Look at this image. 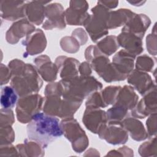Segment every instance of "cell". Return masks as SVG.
Listing matches in <instances>:
<instances>
[{"mask_svg":"<svg viewBox=\"0 0 157 157\" xmlns=\"http://www.w3.org/2000/svg\"><path fill=\"white\" fill-rule=\"evenodd\" d=\"M7 66L12 74L10 85L19 97L37 93L40 91L43 81L35 66L15 58L11 60Z\"/></svg>","mask_w":157,"mask_h":157,"instance_id":"cell-1","label":"cell"},{"mask_svg":"<svg viewBox=\"0 0 157 157\" xmlns=\"http://www.w3.org/2000/svg\"><path fill=\"white\" fill-rule=\"evenodd\" d=\"M26 132L29 140L44 148L63 135L59 118L44 112H39L33 117L27 124Z\"/></svg>","mask_w":157,"mask_h":157,"instance_id":"cell-2","label":"cell"},{"mask_svg":"<svg viewBox=\"0 0 157 157\" xmlns=\"http://www.w3.org/2000/svg\"><path fill=\"white\" fill-rule=\"evenodd\" d=\"M59 82L63 98L76 101L83 102L91 93L102 88V83L91 75H78L71 78L61 79Z\"/></svg>","mask_w":157,"mask_h":157,"instance_id":"cell-3","label":"cell"},{"mask_svg":"<svg viewBox=\"0 0 157 157\" xmlns=\"http://www.w3.org/2000/svg\"><path fill=\"white\" fill-rule=\"evenodd\" d=\"M85 58L91 69L105 82L122 81L127 78L117 71L108 56L104 55L96 45H90L86 48Z\"/></svg>","mask_w":157,"mask_h":157,"instance_id":"cell-4","label":"cell"},{"mask_svg":"<svg viewBox=\"0 0 157 157\" xmlns=\"http://www.w3.org/2000/svg\"><path fill=\"white\" fill-rule=\"evenodd\" d=\"M91 11L92 14L90 15L84 27L91 41L98 42L109 34L107 26L110 10L97 2V5L93 7Z\"/></svg>","mask_w":157,"mask_h":157,"instance_id":"cell-5","label":"cell"},{"mask_svg":"<svg viewBox=\"0 0 157 157\" xmlns=\"http://www.w3.org/2000/svg\"><path fill=\"white\" fill-rule=\"evenodd\" d=\"M63 134L71 143L72 148L77 153H81L89 145V139L85 131L74 117L62 119L60 121Z\"/></svg>","mask_w":157,"mask_h":157,"instance_id":"cell-6","label":"cell"},{"mask_svg":"<svg viewBox=\"0 0 157 157\" xmlns=\"http://www.w3.org/2000/svg\"><path fill=\"white\" fill-rule=\"evenodd\" d=\"M44 98L38 93L20 97L16 104V117L23 124L28 123L33 117L42 110Z\"/></svg>","mask_w":157,"mask_h":157,"instance_id":"cell-7","label":"cell"},{"mask_svg":"<svg viewBox=\"0 0 157 157\" xmlns=\"http://www.w3.org/2000/svg\"><path fill=\"white\" fill-rule=\"evenodd\" d=\"M86 1H70L65 10L66 24L71 26H84L90 17L87 12L89 6Z\"/></svg>","mask_w":157,"mask_h":157,"instance_id":"cell-8","label":"cell"},{"mask_svg":"<svg viewBox=\"0 0 157 157\" xmlns=\"http://www.w3.org/2000/svg\"><path fill=\"white\" fill-rule=\"evenodd\" d=\"M45 18L42 28L45 30H52L53 28L63 29L66 28L65 10L60 3H49L45 7Z\"/></svg>","mask_w":157,"mask_h":157,"instance_id":"cell-9","label":"cell"},{"mask_svg":"<svg viewBox=\"0 0 157 157\" xmlns=\"http://www.w3.org/2000/svg\"><path fill=\"white\" fill-rule=\"evenodd\" d=\"M156 86L143 95L136 106L130 111L132 117L143 119L150 115L156 113Z\"/></svg>","mask_w":157,"mask_h":157,"instance_id":"cell-10","label":"cell"},{"mask_svg":"<svg viewBox=\"0 0 157 157\" xmlns=\"http://www.w3.org/2000/svg\"><path fill=\"white\" fill-rule=\"evenodd\" d=\"M82 122L88 130L98 134L99 129L108 123L107 113L101 108L86 107Z\"/></svg>","mask_w":157,"mask_h":157,"instance_id":"cell-11","label":"cell"},{"mask_svg":"<svg viewBox=\"0 0 157 157\" xmlns=\"http://www.w3.org/2000/svg\"><path fill=\"white\" fill-rule=\"evenodd\" d=\"M26 2L23 1L1 0V17L7 21H16L25 18Z\"/></svg>","mask_w":157,"mask_h":157,"instance_id":"cell-12","label":"cell"},{"mask_svg":"<svg viewBox=\"0 0 157 157\" xmlns=\"http://www.w3.org/2000/svg\"><path fill=\"white\" fill-rule=\"evenodd\" d=\"M101 139L112 145H121L128 140V133L120 124H107L98 132Z\"/></svg>","mask_w":157,"mask_h":157,"instance_id":"cell-13","label":"cell"},{"mask_svg":"<svg viewBox=\"0 0 157 157\" xmlns=\"http://www.w3.org/2000/svg\"><path fill=\"white\" fill-rule=\"evenodd\" d=\"M21 43L26 48L23 57H27L42 53L47 47V41L43 31L36 29L34 32L26 36Z\"/></svg>","mask_w":157,"mask_h":157,"instance_id":"cell-14","label":"cell"},{"mask_svg":"<svg viewBox=\"0 0 157 157\" xmlns=\"http://www.w3.org/2000/svg\"><path fill=\"white\" fill-rule=\"evenodd\" d=\"M34 25L26 18L15 21L6 33V39L12 45L17 44L20 39L26 37L36 31Z\"/></svg>","mask_w":157,"mask_h":157,"instance_id":"cell-15","label":"cell"},{"mask_svg":"<svg viewBox=\"0 0 157 157\" xmlns=\"http://www.w3.org/2000/svg\"><path fill=\"white\" fill-rule=\"evenodd\" d=\"M126 78L128 83L142 96L156 86L155 82L147 72L136 69H134Z\"/></svg>","mask_w":157,"mask_h":157,"instance_id":"cell-16","label":"cell"},{"mask_svg":"<svg viewBox=\"0 0 157 157\" xmlns=\"http://www.w3.org/2000/svg\"><path fill=\"white\" fill-rule=\"evenodd\" d=\"M33 62L37 72L44 81L50 83L56 80L58 69L49 56L45 55H40L36 58Z\"/></svg>","mask_w":157,"mask_h":157,"instance_id":"cell-17","label":"cell"},{"mask_svg":"<svg viewBox=\"0 0 157 157\" xmlns=\"http://www.w3.org/2000/svg\"><path fill=\"white\" fill-rule=\"evenodd\" d=\"M117 38L120 47L133 56L136 57L143 52V39L137 35L127 31H121Z\"/></svg>","mask_w":157,"mask_h":157,"instance_id":"cell-18","label":"cell"},{"mask_svg":"<svg viewBox=\"0 0 157 157\" xmlns=\"http://www.w3.org/2000/svg\"><path fill=\"white\" fill-rule=\"evenodd\" d=\"M50 1H32L26 2L25 18L33 25H40L45 18V7Z\"/></svg>","mask_w":157,"mask_h":157,"instance_id":"cell-19","label":"cell"},{"mask_svg":"<svg viewBox=\"0 0 157 157\" xmlns=\"http://www.w3.org/2000/svg\"><path fill=\"white\" fill-rule=\"evenodd\" d=\"M55 63L58 69V73L61 79H68L77 77L79 74L80 62L74 58L66 56H59Z\"/></svg>","mask_w":157,"mask_h":157,"instance_id":"cell-20","label":"cell"},{"mask_svg":"<svg viewBox=\"0 0 157 157\" xmlns=\"http://www.w3.org/2000/svg\"><path fill=\"white\" fill-rule=\"evenodd\" d=\"M151 24L150 18L144 13L135 15L123 26L121 31H127L143 39L146 31Z\"/></svg>","mask_w":157,"mask_h":157,"instance_id":"cell-21","label":"cell"},{"mask_svg":"<svg viewBox=\"0 0 157 157\" xmlns=\"http://www.w3.org/2000/svg\"><path fill=\"white\" fill-rule=\"evenodd\" d=\"M139 96L131 85H124L120 90L115 103L112 105L131 111L137 104Z\"/></svg>","mask_w":157,"mask_h":157,"instance_id":"cell-22","label":"cell"},{"mask_svg":"<svg viewBox=\"0 0 157 157\" xmlns=\"http://www.w3.org/2000/svg\"><path fill=\"white\" fill-rule=\"evenodd\" d=\"M136 58V56L122 49L115 54L112 63L120 74L127 77L134 70Z\"/></svg>","mask_w":157,"mask_h":157,"instance_id":"cell-23","label":"cell"},{"mask_svg":"<svg viewBox=\"0 0 157 157\" xmlns=\"http://www.w3.org/2000/svg\"><path fill=\"white\" fill-rule=\"evenodd\" d=\"M120 125L126 130L131 139L136 141H142L148 138L144 124L135 117H127L122 121Z\"/></svg>","mask_w":157,"mask_h":157,"instance_id":"cell-24","label":"cell"},{"mask_svg":"<svg viewBox=\"0 0 157 157\" xmlns=\"http://www.w3.org/2000/svg\"><path fill=\"white\" fill-rule=\"evenodd\" d=\"M135 15V13L128 9H119L110 10L107 22V29H115L125 24Z\"/></svg>","mask_w":157,"mask_h":157,"instance_id":"cell-25","label":"cell"},{"mask_svg":"<svg viewBox=\"0 0 157 157\" xmlns=\"http://www.w3.org/2000/svg\"><path fill=\"white\" fill-rule=\"evenodd\" d=\"M18 156H43L45 155L44 148L39 144L26 139L23 144L16 145Z\"/></svg>","mask_w":157,"mask_h":157,"instance_id":"cell-26","label":"cell"},{"mask_svg":"<svg viewBox=\"0 0 157 157\" xmlns=\"http://www.w3.org/2000/svg\"><path fill=\"white\" fill-rule=\"evenodd\" d=\"M17 92L11 86H4L1 90L0 103L1 108L12 109L17 104L18 101Z\"/></svg>","mask_w":157,"mask_h":157,"instance_id":"cell-27","label":"cell"},{"mask_svg":"<svg viewBox=\"0 0 157 157\" xmlns=\"http://www.w3.org/2000/svg\"><path fill=\"white\" fill-rule=\"evenodd\" d=\"M96 46L105 56L113 54L120 47L116 36L109 35L102 38L97 42Z\"/></svg>","mask_w":157,"mask_h":157,"instance_id":"cell-28","label":"cell"},{"mask_svg":"<svg viewBox=\"0 0 157 157\" xmlns=\"http://www.w3.org/2000/svg\"><path fill=\"white\" fill-rule=\"evenodd\" d=\"M108 124H120L122 121L129 115L128 110L113 106L109 109L107 111Z\"/></svg>","mask_w":157,"mask_h":157,"instance_id":"cell-29","label":"cell"},{"mask_svg":"<svg viewBox=\"0 0 157 157\" xmlns=\"http://www.w3.org/2000/svg\"><path fill=\"white\" fill-rule=\"evenodd\" d=\"M156 64V58H153L147 55H143L137 58L135 64L136 70L148 72H152Z\"/></svg>","mask_w":157,"mask_h":157,"instance_id":"cell-30","label":"cell"},{"mask_svg":"<svg viewBox=\"0 0 157 157\" xmlns=\"http://www.w3.org/2000/svg\"><path fill=\"white\" fill-rule=\"evenodd\" d=\"M121 86H108L101 91V94L103 101L107 106L113 105L117 99V95Z\"/></svg>","mask_w":157,"mask_h":157,"instance_id":"cell-31","label":"cell"},{"mask_svg":"<svg viewBox=\"0 0 157 157\" xmlns=\"http://www.w3.org/2000/svg\"><path fill=\"white\" fill-rule=\"evenodd\" d=\"M150 139L143 144H142L139 148L138 151L142 156H156V137H150Z\"/></svg>","mask_w":157,"mask_h":157,"instance_id":"cell-32","label":"cell"},{"mask_svg":"<svg viewBox=\"0 0 157 157\" xmlns=\"http://www.w3.org/2000/svg\"><path fill=\"white\" fill-rule=\"evenodd\" d=\"M59 44L63 51L70 53L77 52L80 46L78 42L72 36L63 37L61 39Z\"/></svg>","mask_w":157,"mask_h":157,"instance_id":"cell-33","label":"cell"},{"mask_svg":"<svg viewBox=\"0 0 157 157\" xmlns=\"http://www.w3.org/2000/svg\"><path fill=\"white\" fill-rule=\"evenodd\" d=\"M100 91L93 92L87 98L85 102V107L97 108H105L107 107L103 101Z\"/></svg>","mask_w":157,"mask_h":157,"instance_id":"cell-34","label":"cell"},{"mask_svg":"<svg viewBox=\"0 0 157 157\" xmlns=\"http://www.w3.org/2000/svg\"><path fill=\"white\" fill-rule=\"evenodd\" d=\"M15 140V132L12 126L0 127L1 145L12 144Z\"/></svg>","mask_w":157,"mask_h":157,"instance_id":"cell-35","label":"cell"},{"mask_svg":"<svg viewBox=\"0 0 157 157\" xmlns=\"http://www.w3.org/2000/svg\"><path fill=\"white\" fill-rule=\"evenodd\" d=\"M15 123V115L12 109H1L0 127L12 126Z\"/></svg>","mask_w":157,"mask_h":157,"instance_id":"cell-36","label":"cell"},{"mask_svg":"<svg viewBox=\"0 0 157 157\" xmlns=\"http://www.w3.org/2000/svg\"><path fill=\"white\" fill-rule=\"evenodd\" d=\"M148 117L146 121V131L148 137H151L155 136L156 134V113H152Z\"/></svg>","mask_w":157,"mask_h":157,"instance_id":"cell-37","label":"cell"},{"mask_svg":"<svg viewBox=\"0 0 157 157\" xmlns=\"http://www.w3.org/2000/svg\"><path fill=\"white\" fill-rule=\"evenodd\" d=\"M146 47L148 52L153 56L156 55V33L149 34L146 37Z\"/></svg>","mask_w":157,"mask_h":157,"instance_id":"cell-38","label":"cell"},{"mask_svg":"<svg viewBox=\"0 0 157 157\" xmlns=\"http://www.w3.org/2000/svg\"><path fill=\"white\" fill-rule=\"evenodd\" d=\"M0 156H18L16 146H13L12 144L1 145Z\"/></svg>","mask_w":157,"mask_h":157,"instance_id":"cell-39","label":"cell"},{"mask_svg":"<svg viewBox=\"0 0 157 157\" xmlns=\"http://www.w3.org/2000/svg\"><path fill=\"white\" fill-rule=\"evenodd\" d=\"M1 69H0V75H1V85L7 84L12 78V74L10 69L8 66H6L3 63H1Z\"/></svg>","mask_w":157,"mask_h":157,"instance_id":"cell-40","label":"cell"},{"mask_svg":"<svg viewBox=\"0 0 157 157\" xmlns=\"http://www.w3.org/2000/svg\"><path fill=\"white\" fill-rule=\"evenodd\" d=\"M72 36L78 42L80 45H85L88 40L86 33L81 28H77L73 31L72 33Z\"/></svg>","mask_w":157,"mask_h":157,"instance_id":"cell-41","label":"cell"},{"mask_svg":"<svg viewBox=\"0 0 157 157\" xmlns=\"http://www.w3.org/2000/svg\"><path fill=\"white\" fill-rule=\"evenodd\" d=\"M78 72L80 75L82 76H89L92 73L91 67L90 64L88 61H84L80 64Z\"/></svg>","mask_w":157,"mask_h":157,"instance_id":"cell-42","label":"cell"},{"mask_svg":"<svg viewBox=\"0 0 157 157\" xmlns=\"http://www.w3.org/2000/svg\"><path fill=\"white\" fill-rule=\"evenodd\" d=\"M97 2L102 4L108 9H113L118 6V1H99Z\"/></svg>","mask_w":157,"mask_h":157,"instance_id":"cell-43","label":"cell"},{"mask_svg":"<svg viewBox=\"0 0 157 157\" xmlns=\"http://www.w3.org/2000/svg\"><path fill=\"white\" fill-rule=\"evenodd\" d=\"M128 2H129V4L134 6H142L146 1H127Z\"/></svg>","mask_w":157,"mask_h":157,"instance_id":"cell-44","label":"cell"}]
</instances>
